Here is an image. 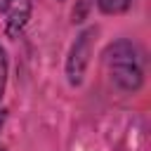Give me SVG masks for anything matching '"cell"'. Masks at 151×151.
<instances>
[{"mask_svg":"<svg viewBox=\"0 0 151 151\" xmlns=\"http://www.w3.org/2000/svg\"><path fill=\"white\" fill-rule=\"evenodd\" d=\"M0 151H7V149H5V144H2V142H0Z\"/></svg>","mask_w":151,"mask_h":151,"instance_id":"52a82bcc","label":"cell"},{"mask_svg":"<svg viewBox=\"0 0 151 151\" xmlns=\"http://www.w3.org/2000/svg\"><path fill=\"white\" fill-rule=\"evenodd\" d=\"M101 66L109 83L125 92L137 94L144 85V57L134 40L116 38L101 50Z\"/></svg>","mask_w":151,"mask_h":151,"instance_id":"6da1fadb","label":"cell"},{"mask_svg":"<svg viewBox=\"0 0 151 151\" xmlns=\"http://www.w3.org/2000/svg\"><path fill=\"white\" fill-rule=\"evenodd\" d=\"M59 2H66V0H59Z\"/></svg>","mask_w":151,"mask_h":151,"instance_id":"ba28073f","label":"cell"},{"mask_svg":"<svg viewBox=\"0 0 151 151\" xmlns=\"http://www.w3.org/2000/svg\"><path fill=\"white\" fill-rule=\"evenodd\" d=\"M97 35H99V28L97 26H87L83 28L76 40L71 42L68 52H66V59H64V76H66V83L71 87H80L85 83V76H87V68L92 64V54H94V42H97Z\"/></svg>","mask_w":151,"mask_h":151,"instance_id":"7a4b0ae2","label":"cell"},{"mask_svg":"<svg viewBox=\"0 0 151 151\" xmlns=\"http://www.w3.org/2000/svg\"><path fill=\"white\" fill-rule=\"evenodd\" d=\"M5 2H7V0H0V14L5 12Z\"/></svg>","mask_w":151,"mask_h":151,"instance_id":"8992f818","label":"cell"},{"mask_svg":"<svg viewBox=\"0 0 151 151\" xmlns=\"http://www.w3.org/2000/svg\"><path fill=\"white\" fill-rule=\"evenodd\" d=\"M7 78H9V54H7V47L0 45V109L7 92Z\"/></svg>","mask_w":151,"mask_h":151,"instance_id":"5b68a950","label":"cell"},{"mask_svg":"<svg viewBox=\"0 0 151 151\" xmlns=\"http://www.w3.org/2000/svg\"><path fill=\"white\" fill-rule=\"evenodd\" d=\"M33 2L35 0H7L5 2L2 17H5V33H7V38L17 40L26 31V26H28V21L33 17Z\"/></svg>","mask_w":151,"mask_h":151,"instance_id":"3957f363","label":"cell"},{"mask_svg":"<svg viewBox=\"0 0 151 151\" xmlns=\"http://www.w3.org/2000/svg\"><path fill=\"white\" fill-rule=\"evenodd\" d=\"M94 5H97V9H99L101 14H106V17H118V14H125V12L134 5V0H94Z\"/></svg>","mask_w":151,"mask_h":151,"instance_id":"277c9868","label":"cell"}]
</instances>
